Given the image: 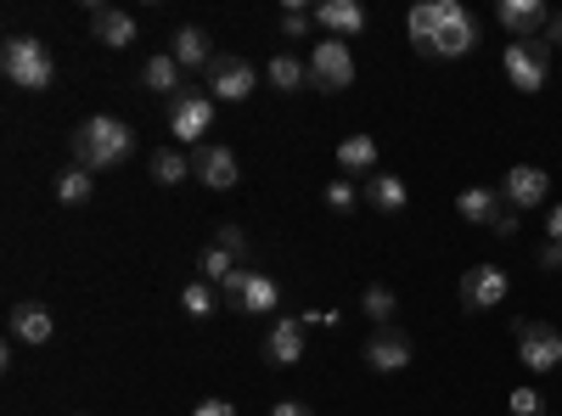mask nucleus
Listing matches in <instances>:
<instances>
[{"label":"nucleus","mask_w":562,"mask_h":416,"mask_svg":"<svg viewBox=\"0 0 562 416\" xmlns=\"http://www.w3.org/2000/svg\"><path fill=\"white\" fill-rule=\"evenodd\" d=\"M248 282H254V265H243V270H231L225 282H220V299H225L231 310H243V293H248Z\"/></svg>","instance_id":"obj_32"},{"label":"nucleus","mask_w":562,"mask_h":416,"mask_svg":"<svg viewBox=\"0 0 562 416\" xmlns=\"http://www.w3.org/2000/svg\"><path fill=\"white\" fill-rule=\"evenodd\" d=\"M540 270H562V243H540Z\"/></svg>","instance_id":"obj_38"},{"label":"nucleus","mask_w":562,"mask_h":416,"mask_svg":"<svg viewBox=\"0 0 562 416\" xmlns=\"http://www.w3.org/2000/svg\"><path fill=\"white\" fill-rule=\"evenodd\" d=\"M209 130H214V97H203V90H180V97L169 102V135L198 153Z\"/></svg>","instance_id":"obj_5"},{"label":"nucleus","mask_w":562,"mask_h":416,"mask_svg":"<svg viewBox=\"0 0 562 416\" xmlns=\"http://www.w3.org/2000/svg\"><path fill=\"white\" fill-rule=\"evenodd\" d=\"M501 209H506V198H501L495 187H467V192L456 198V214H461L467 225H495Z\"/></svg>","instance_id":"obj_17"},{"label":"nucleus","mask_w":562,"mask_h":416,"mask_svg":"<svg viewBox=\"0 0 562 416\" xmlns=\"http://www.w3.org/2000/svg\"><path fill=\"white\" fill-rule=\"evenodd\" d=\"M186 175H192V158H186V153H175V147L153 153V180H158V187H180Z\"/></svg>","instance_id":"obj_27"},{"label":"nucleus","mask_w":562,"mask_h":416,"mask_svg":"<svg viewBox=\"0 0 562 416\" xmlns=\"http://www.w3.org/2000/svg\"><path fill=\"white\" fill-rule=\"evenodd\" d=\"M180 79H186V68L164 52V57H147V68H140V85H147V90H158V97H180Z\"/></svg>","instance_id":"obj_20"},{"label":"nucleus","mask_w":562,"mask_h":416,"mask_svg":"<svg viewBox=\"0 0 562 416\" xmlns=\"http://www.w3.org/2000/svg\"><path fill=\"white\" fill-rule=\"evenodd\" d=\"M506 293H512V282H506V270H501V265H473V270L461 276V310H467V315L495 310Z\"/></svg>","instance_id":"obj_9"},{"label":"nucleus","mask_w":562,"mask_h":416,"mask_svg":"<svg viewBox=\"0 0 562 416\" xmlns=\"http://www.w3.org/2000/svg\"><path fill=\"white\" fill-rule=\"evenodd\" d=\"M7 333H12V344H52V333H57V321H52V310H45L40 299H23V304H12V315H7Z\"/></svg>","instance_id":"obj_12"},{"label":"nucleus","mask_w":562,"mask_h":416,"mask_svg":"<svg viewBox=\"0 0 562 416\" xmlns=\"http://www.w3.org/2000/svg\"><path fill=\"white\" fill-rule=\"evenodd\" d=\"M0 74H7L18 90H52V79H57V63H52V45H40V40H29V34H12L7 45H0Z\"/></svg>","instance_id":"obj_2"},{"label":"nucleus","mask_w":562,"mask_h":416,"mask_svg":"<svg viewBox=\"0 0 562 416\" xmlns=\"http://www.w3.org/2000/svg\"><path fill=\"white\" fill-rule=\"evenodd\" d=\"M512 333H518V355L529 372H557L562 366V333L551 327V321H512Z\"/></svg>","instance_id":"obj_6"},{"label":"nucleus","mask_w":562,"mask_h":416,"mask_svg":"<svg viewBox=\"0 0 562 416\" xmlns=\"http://www.w3.org/2000/svg\"><path fill=\"white\" fill-rule=\"evenodd\" d=\"M192 175L203 180V187H214V192H231V187H237V153H231V147H220V142H203L198 153H192Z\"/></svg>","instance_id":"obj_11"},{"label":"nucleus","mask_w":562,"mask_h":416,"mask_svg":"<svg viewBox=\"0 0 562 416\" xmlns=\"http://www.w3.org/2000/svg\"><path fill=\"white\" fill-rule=\"evenodd\" d=\"M315 23L333 29V40H355L366 29V7L360 0H326V7H315Z\"/></svg>","instance_id":"obj_16"},{"label":"nucleus","mask_w":562,"mask_h":416,"mask_svg":"<svg viewBox=\"0 0 562 416\" xmlns=\"http://www.w3.org/2000/svg\"><path fill=\"white\" fill-rule=\"evenodd\" d=\"M214 299H220V288H214V282H203V276H198V282H186V288H180V310L192 315V321L214 315Z\"/></svg>","instance_id":"obj_28"},{"label":"nucleus","mask_w":562,"mask_h":416,"mask_svg":"<svg viewBox=\"0 0 562 416\" xmlns=\"http://www.w3.org/2000/svg\"><path fill=\"white\" fill-rule=\"evenodd\" d=\"M254 85H259V74H254L248 57L214 52V63H209V90H214V102H248Z\"/></svg>","instance_id":"obj_8"},{"label":"nucleus","mask_w":562,"mask_h":416,"mask_svg":"<svg viewBox=\"0 0 562 416\" xmlns=\"http://www.w3.org/2000/svg\"><path fill=\"white\" fill-rule=\"evenodd\" d=\"M501 198H506V209H540L546 198H551V175L540 169V164H518V169H506V180H501Z\"/></svg>","instance_id":"obj_10"},{"label":"nucleus","mask_w":562,"mask_h":416,"mask_svg":"<svg viewBox=\"0 0 562 416\" xmlns=\"http://www.w3.org/2000/svg\"><path fill=\"white\" fill-rule=\"evenodd\" d=\"M366 366H371V372H383V378L405 372V366H411V338L394 333V327H378L371 344H366Z\"/></svg>","instance_id":"obj_13"},{"label":"nucleus","mask_w":562,"mask_h":416,"mask_svg":"<svg viewBox=\"0 0 562 416\" xmlns=\"http://www.w3.org/2000/svg\"><path fill=\"white\" fill-rule=\"evenodd\" d=\"M326 209H355V187H349V180H333V187H326Z\"/></svg>","instance_id":"obj_35"},{"label":"nucleus","mask_w":562,"mask_h":416,"mask_svg":"<svg viewBox=\"0 0 562 416\" xmlns=\"http://www.w3.org/2000/svg\"><path fill=\"white\" fill-rule=\"evenodd\" d=\"M360 310H366V321H378V327H389V321L400 315V299H394V288L371 282V288L360 293Z\"/></svg>","instance_id":"obj_26"},{"label":"nucleus","mask_w":562,"mask_h":416,"mask_svg":"<svg viewBox=\"0 0 562 416\" xmlns=\"http://www.w3.org/2000/svg\"><path fill=\"white\" fill-rule=\"evenodd\" d=\"M265 355H270V366H299V360H304V321H299V315L270 321V333H265Z\"/></svg>","instance_id":"obj_14"},{"label":"nucleus","mask_w":562,"mask_h":416,"mask_svg":"<svg viewBox=\"0 0 562 416\" xmlns=\"http://www.w3.org/2000/svg\"><path fill=\"white\" fill-rule=\"evenodd\" d=\"M479 45V18L461 7V0H439V29H434V52L428 57H445V63H456V57H467Z\"/></svg>","instance_id":"obj_4"},{"label":"nucleus","mask_w":562,"mask_h":416,"mask_svg":"<svg viewBox=\"0 0 562 416\" xmlns=\"http://www.w3.org/2000/svg\"><path fill=\"white\" fill-rule=\"evenodd\" d=\"M130 153H135V130H130L124 119H108V113L79 119V130H74V158H79V169L102 175V169H119Z\"/></svg>","instance_id":"obj_1"},{"label":"nucleus","mask_w":562,"mask_h":416,"mask_svg":"<svg viewBox=\"0 0 562 416\" xmlns=\"http://www.w3.org/2000/svg\"><path fill=\"white\" fill-rule=\"evenodd\" d=\"M265 79H270L276 90H304V79H310V63H299L293 52H281V57H270Z\"/></svg>","instance_id":"obj_25"},{"label":"nucleus","mask_w":562,"mask_h":416,"mask_svg":"<svg viewBox=\"0 0 562 416\" xmlns=\"http://www.w3.org/2000/svg\"><path fill=\"white\" fill-rule=\"evenodd\" d=\"M169 57H175L180 68H209V63H214V52H209V34H203L198 23L175 29V45H169Z\"/></svg>","instance_id":"obj_19"},{"label":"nucleus","mask_w":562,"mask_h":416,"mask_svg":"<svg viewBox=\"0 0 562 416\" xmlns=\"http://www.w3.org/2000/svg\"><path fill=\"white\" fill-rule=\"evenodd\" d=\"M506 405H512V416H546V400H540L535 389H518Z\"/></svg>","instance_id":"obj_34"},{"label":"nucleus","mask_w":562,"mask_h":416,"mask_svg":"<svg viewBox=\"0 0 562 416\" xmlns=\"http://www.w3.org/2000/svg\"><path fill=\"white\" fill-rule=\"evenodd\" d=\"M338 164H344V175H371L378 169V142H371V135H344Z\"/></svg>","instance_id":"obj_22"},{"label":"nucleus","mask_w":562,"mask_h":416,"mask_svg":"<svg viewBox=\"0 0 562 416\" xmlns=\"http://www.w3.org/2000/svg\"><path fill=\"white\" fill-rule=\"evenodd\" d=\"M546 237H551V243H562V203H557V209H551V220H546Z\"/></svg>","instance_id":"obj_41"},{"label":"nucleus","mask_w":562,"mask_h":416,"mask_svg":"<svg viewBox=\"0 0 562 416\" xmlns=\"http://www.w3.org/2000/svg\"><path fill=\"white\" fill-rule=\"evenodd\" d=\"M52 192H57V203L74 209V203H85L90 192H97V180H90V169H68V175H57V187H52Z\"/></svg>","instance_id":"obj_29"},{"label":"nucleus","mask_w":562,"mask_h":416,"mask_svg":"<svg viewBox=\"0 0 562 416\" xmlns=\"http://www.w3.org/2000/svg\"><path fill=\"white\" fill-rule=\"evenodd\" d=\"M501 68L512 79V90H524V97H535V90H546V74H551V45L535 34V40H512L501 52Z\"/></svg>","instance_id":"obj_3"},{"label":"nucleus","mask_w":562,"mask_h":416,"mask_svg":"<svg viewBox=\"0 0 562 416\" xmlns=\"http://www.w3.org/2000/svg\"><path fill=\"white\" fill-rule=\"evenodd\" d=\"M518 225H524V214H518V209H501L490 231H495V237H518Z\"/></svg>","instance_id":"obj_36"},{"label":"nucleus","mask_w":562,"mask_h":416,"mask_svg":"<svg viewBox=\"0 0 562 416\" xmlns=\"http://www.w3.org/2000/svg\"><path fill=\"white\" fill-rule=\"evenodd\" d=\"M276 304H281V288L270 282L265 270H254V282H248V293H243V310H237V315H270Z\"/></svg>","instance_id":"obj_24"},{"label":"nucleus","mask_w":562,"mask_h":416,"mask_svg":"<svg viewBox=\"0 0 562 416\" xmlns=\"http://www.w3.org/2000/svg\"><path fill=\"white\" fill-rule=\"evenodd\" d=\"M310 85L315 90H349L355 85V52H349V40L326 34L315 45V52H310Z\"/></svg>","instance_id":"obj_7"},{"label":"nucleus","mask_w":562,"mask_h":416,"mask_svg":"<svg viewBox=\"0 0 562 416\" xmlns=\"http://www.w3.org/2000/svg\"><path fill=\"white\" fill-rule=\"evenodd\" d=\"M546 45H562V12L546 18Z\"/></svg>","instance_id":"obj_40"},{"label":"nucleus","mask_w":562,"mask_h":416,"mask_svg":"<svg viewBox=\"0 0 562 416\" xmlns=\"http://www.w3.org/2000/svg\"><path fill=\"white\" fill-rule=\"evenodd\" d=\"M405 29H411V45L428 57V52H434V29H439V0H422V7H411Z\"/></svg>","instance_id":"obj_23"},{"label":"nucleus","mask_w":562,"mask_h":416,"mask_svg":"<svg viewBox=\"0 0 562 416\" xmlns=\"http://www.w3.org/2000/svg\"><path fill=\"white\" fill-rule=\"evenodd\" d=\"M198 270H203V282H214V288H220L225 276H231V270H243V265L231 259L225 248H214V243H209V248H203V259H198Z\"/></svg>","instance_id":"obj_31"},{"label":"nucleus","mask_w":562,"mask_h":416,"mask_svg":"<svg viewBox=\"0 0 562 416\" xmlns=\"http://www.w3.org/2000/svg\"><path fill=\"white\" fill-rule=\"evenodd\" d=\"M270 416H315V411H310L304 400H276V405H270Z\"/></svg>","instance_id":"obj_39"},{"label":"nucleus","mask_w":562,"mask_h":416,"mask_svg":"<svg viewBox=\"0 0 562 416\" xmlns=\"http://www.w3.org/2000/svg\"><path fill=\"white\" fill-rule=\"evenodd\" d=\"M214 248H225L237 265H254V243H248V231H243V225H231V220L214 231Z\"/></svg>","instance_id":"obj_30"},{"label":"nucleus","mask_w":562,"mask_h":416,"mask_svg":"<svg viewBox=\"0 0 562 416\" xmlns=\"http://www.w3.org/2000/svg\"><path fill=\"white\" fill-rule=\"evenodd\" d=\"M495 18H501V29H506L512 40H535V29H546L551 12L540 7V0H501Z\"/></svg>","instance_id":"obj_15"},{"label":"nucleus","mask_w":562,"mask_h":416,"mask_svg":"<svg viewBox=\"0 0 562 416\" xmlns=\"http://www.w3.org/2000/svg\"><path fill=\"white\" fill-rule=\"evenodd\" d=\"M192 416H237V405L231 400H203V405H192Z\"/></svg>","instance_id":"obj_37"},{"label":"nucleus","mask_w":562,"mask_h":416,"mask_svg":"<svg viewBox=\"0 0 562 416\" xmlns=\"http://www.w3.org/2000/svg\"><path fill=\"white\" fill-rule=\"evenodd\" d=\"M315 29V12H304V7H288V18H281V34L288 40H304Z\"/></svg>","instance_id":"obj_33"},{"label":"nucleus","mask_w":562,"mask_h":416,"mask_svg":"<svg viewBox=\"0 0 562 416\" xmlns=\"http://www.w3.org/2000/svg\"><path fill=\"white\" fill-rule=\"evenodd\" d=\"M90 29H97V40L113 45V52H130V45H135V18H130V12L97 7V12H90Z\"/></svg>","instance_id":"obj_18"},{"label":"nucleus","mask_w":562,"mask_h":416,"mask_svg":"<svg viewBox=\"0 0 562 416\" xmlns=\"http://www.w3.org/2000/svg\"><path fill=\"white\" fill-rule=\"evenodd\" d=\"M366 198H371V209H378V214H400V209L411 203V192H405L400 175H371V180H366Z\"/></svg>","instance_id":"obj_21"}]
</instances>
